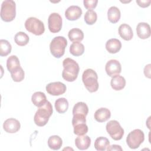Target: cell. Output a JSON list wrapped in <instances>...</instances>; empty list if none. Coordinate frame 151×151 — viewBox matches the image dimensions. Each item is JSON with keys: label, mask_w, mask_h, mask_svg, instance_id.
I'll use <instances>...</instances> for the list:
<instances>
[{"label": "cell", "mask_w": 151, "mask_h": 151, "mask_svg": "<svg viewBox=\"0 0 151 151\" xmlns=\"http://www.w3.org/2000/svg\"><path fill=\"white\" fill-rule=\"evenodd\" d=\"M1 18L5 22L13 21L16 16V4L12 0L4 1L1 8Z\"/></svg>", "instance_id": "cell-5"}, {"label": "cell", "mask_w": 151, "mask_h": 151, "mask_svg": "<svg viewBox=\"0 0 151 151\" xmlns=\"http://www.w3.org/2000/svg\"><path fill=\"white\" fill-rule=\"evenodd\" d=\"M109 146H110V142L105 137H99L94 142V147L98 151L106 150Z\"/></svg>", "instance_id": "cell-28"}, {"label": "cell", "mask_w": 151, "mask_h": 151, "mask_svg": "<svg viewBox=\"0 0 151 151\" xmlns=\"http://www.w3.org/2000/svg\"><path fill=\"white\" fill-rule=\"evenodd\" d=\"M24 25L26 29L28 32L35 35H41L45 31L44 23L35 17L27 18Z\"/></svg>", "instance_id": "cell-6"}, {"label": "cell", "mask_w": 151, "mask_h": 151, "mask_svg": "<svg viewBox=\"0 0 151 151\" xmlns=\"http://www.w3.org/2000/svg\"><path fill=\"white\" fill-rule=\"evenodd\" d=\"M54 106L56 111L58 113L63 114L67 111L68 109V102L64 97L58 98L55 100Z\"/></svg>", "instance_id": "cell-25"}, {"label": "cell", "mask_w": 151, "mask_h": 151, "mask_svg": "<svg viewBox=\"0 0 151 151\" xmlns=\"http://www.w3.org/2000/svg\"><path fill=\"white\" fill-rule=\"evenodd\" d=\"M110 85L112 88L116 91H119L124 88L126 86V80L119 74L112 77L110 81Z\"/></svg>", "instance_id": "cell-20"}, {"label": "cell", "mask_w": 151, "mask_h": 151, "mask_svg": "<svg viewBox=\"0 0 151 151\" xmlns=\"http://www.w3.org/2000/svg\"><path fill=\"white\" fill-rule=\"evenodd\" d=\"M106 129L108 134L114 140H121L124 135V129L117 120L109 121L106 124Z\"/></svg>", "instance_id": "cell-9"}, {"label": "cell", "mask_w": 151, "mask_h": 151, "mask_svg": "<svg viewBox=\"0 0 151 151\" xmlns=\"http://www.w3.org/2000/svg\"><path fill=\"white\" fill-rule=\"evenodd\" d=\"M111 116L110 111L105 107H101L97 109L94 114V119L100 123L104 122L108 120Z\"/></svg>", "instance_id": "cell-17"}, {"label": "cell", "mask_w": 151, "mask_h": 151, "mask_svg": "<svg viewBox=\"0 0 151 151\" xmlns=\"http://www.w3.org/2000/svg\"><path fill=\"white\" fill-rule=\"evenodd\" d=\"M136 3L138 4V5L142 8H146L148 7L150 3H151V1L150 0H145V1H139V0H136Z\"/></svg>", "instance_id": "cell-35"}, {"label": "cell", "mask_w": 151, "mask_h": 151, "mask_svg": "<svg viewBox=\"0 0 151 151\" xmlns=\"http://www.w3.org/2000/svg\"><path fill=\"white\" fill-rule=\"evenodd\" d=\"M84 21L88 25H93L97 21V13L93 10H88L84 14Z\"/></svg>", "instance_id": "cell-32"}, {"label": "cell", "mask_w": 151, "mask_h": 151, "mask_svg": "<svg viewBox=\"0 0 151 151\" xmlns=\"http://www.w3.org/2000/svg\"><path fill=\"white\" fill-rule=\"evenodd\" d=\"M63 145V140L61 138L57 135H53L50 136L48 139V146L52 150H59Z\"/></svg>", "instance_id": "cell-26"}, {"label": "cell", "mask_w": 151, "mask_h": 151, "mask_svg": "<svg viewBox=\"0 0 151 151\" xmlns=\"http://www.w3.org/2000/svg\"><path fill=\"white\" fill-rule=\"evenodd\" d=\"M31 101L35 106L40 107L42 106L48 100L44 93L41 91H37L32 95Z\"/></svg>", "instance_id": "cell-22"}, {"label": "cell", "mask_w": 151, "mask_h": 151, "mask_svg": "<svg viewBox=\"0 0 151 151\" xmlns=\"http://www.w3.org/2000/svg\"><path fill=\"white\" fill-rule=\"evenodd\" d=\"M11 76L15 82H21L25 77L24 71L21 67L18 70L11 73Z\"/></svg>", "instance_id": "cell-33"}, {"label": "cell", "mask_w": 151, "mask_h": 151, "mask_svg": "<svg viewBox=\"0 0 151 151\" xmlns=\"http://www.w3.org/2000/svg\"><path fill=\"white\" fill-rule=\"evenodd\" d=\"M88 113V107L84 102H78L73 107V114H80L86 116Z\"/></svg>", "instance_id": "cell-27"}, {"label": "cell", "mask_w": 151, "mask_h": 151, "mask_svg": "<svg viewBox=\"0 0 151 151\" xmlns=\"http://www.w3.org/2000/svg\"><path fill=\"white\" fill-rule=\"evenodd\" d=\"M29 40L28 35L22 31L17 32L14 37L15 42L19 46H25L26 45Z\"/></svg>", "instance_id": "cell-30"}, {"label": "cell", "mask_w": 151, "mask_h": 151, "mask_svg": "<svg viewBox=\"0 0 151 151\" xmlns=\"http://www.w3.org/2000/svg\"><path fill=\"white\" fill-rule=\"evenodd\" d=\"M12 46L9 42L6 40L1 39L0 40V55L5 57L11 53Z\"/></svg>", "instance_id": "cell-31"}, {"label": "cell", "mask_w": 151, "mask_h": 151, "mask_svg": "<svg viewBox=\"0 0 151 151\" xmlns=\"http://www.w3.org/2000/svg\"><path fill=\"white\" fill-rule=\"evenodd\" d=\"M53 112L51 103L47 101L42 106L38 107L34 117V121L35 124L40 127L45 126L49 120Z\"/></svg>", "instance_id": "cell-2"}, {"label": "cell", "mask_w": 151, "mask_h": 151, "mask_svg": "<svg viewBox=\"0 0 151 151\" xmlns=\"http://www.w3.org/2000/svg\"><path fill=\"white\" fill-rule=\"evenodd\" d=\"M45 88L48 94L56 96L64 94L66 91L67 87L64 83L60 81H57L48 83L46 86Z\"/></svg>", "instance_id": "cell-11"}, {"label": "cell", "mask_w": 151, "mask_h": 151, "mask_svg": "<svg viewBox=\"0 0 151 151\" xmlns=\"http://www.w3.org/2000/svg\"><path fill=\"white\" fill-rule=\"evenodd\" d=\"M85 116L76 114L73 115L72 125L74 127V133L77 136L85 135L88 132V126L86 124Z\"/></svg>", "instance_id": "cell-8"}, {"label": "cell", "mask_w": 151, "mask_h": 151, "mask_svg": "<svg viewBox=\"0 0 151 151\" xmlns=\"http://www.w3.org/2000/svg\"><path fill=\"white\" fill-rule=\"evenodd\" d=\"M97 0H84L83 4L84 7L88 10H93L97 5Z\"/></svg>", "instance_id": "cell-34"}, {"label": "cell", "mask_w": 151, "mask_h": 151, "mask_svg": "<svg viewBox=\"0 0 151 151\" xmlns=\"http://www.w3.org/2000/svg\"><path fill=\"white\" fill-rule=\"evenodd\" d=\"M70 40L72 42H80L84 38V33L79 28H74L70 29L68 34Z\"/></svg>", "instance_id": "cell-23"}, {"label": "cell", "mask_w": 151, "mask_h": 151, "mask_svg": "<svg viewBox=\"0 0 151 151\" xmlns=\"http://www.w3.org/2000/svg\"><path fill=\"white\" fill-rule=\"evenodd\" d=\"M108 151H110V150H123L122 148L121 147V146L120 145H113L111 146H109L106 149Z\"/></svg>", "instance_id": "cell-36"}, {"label": "cell", "mask_w": 151, "mask_h": 151, "mask_svg": "<svg viewBox=\"0 0 151 151\" xmlns=\"http://www.w3.org/2000/svg\"><path fill=\"white\" fill-rule=\"evenodd\" d=\"M67 45V41L65 37L63 36L55 37L50 42V52L55 58H59L64 54Z\"/></svg>", "instance_id": "cell-4"}, {"label": "cell", "mask_w": 151, "mask_h": 151, "mask_svg": "<svg viewBox=\"0 0 151 151\" xmlns=\"http://www.w3.org/2000/svg\"><path fill=\"white\" fill-rule=\"evenodd\" d=\"M84 52V46L79 42H73L70 47V52L74 56H80Z\"/></svg>", "instance_id": "cell-29"}, {"label": "cell", "mask_w": 151, "mask_h": 151, "mask_svg": "<svg viewBox=\"0 0 151 151\" xmlns=\"http://www.w3.org/2000/svg\"><path fill=\"white\" fill-rule=\"evenodd\" d=\"M98 76L96 72L91 68L86 69L82 75V81L85 87L90 93L97 91L99 88Z\"/></svg>", "instance_id": "cell-3"}, {"label": "cell", "mask_w": 151, "mask_h": 151, "mask_svg": "<svg viewBox=\"0 0 151 151\" xmlns=\"http://www.w3.org/2000/svg\"><path fill=\"white\" fill-rule=\"evenodd\" d=\"M136 32L137 36L141 39H147L151 34L150 27L146 22H140L136 27Z\"/></svg>", "instance_id": "cell-15"}, {"label": "cell", "mask_w": 151, "mask_h": 151, "mask_svg": "<svg viewBox=\"0 0 151 151\" xmlns=\"http://www.w3.org/2000/svg\"><path fill=\"white\" fill-rule=\"evenodd\" d=\"M119 34L125 41H130L133 37V32L130 26L127 24H122L119 27Z\"/></svg>", "instance_id": "cell-16"}, {"label": "cell", "mask_w": 151, "mask_h": 151, "mask_svg": "<svg viewBox=\"0 0 151 151\" xmlns=\"http://www.w3.org/2000/svg\"><path fill=\"white\" fill-rule=\"evenodd\" d=\"M20 127L19 122L14 118L8 119L3 123L4 130L8 133H15L20 129Z\"/></svg>", "instance_id": "cell-13"}, {"label": "cell", "mask_w": 151, "mask_h": 151, "mask_svg": "<svg viewBox=\"0 0 151 151\" xmlns=\"http://www.w3.org/2000/svg\"><path fill=\"white\" fill-rule=\"evenodd\" d=\"M105 70L107 74L112 77L121 73L122 66L118 60L112 59L107 62L105 66Z\"/></svg>", "instance_id": "cell-12"}, {"label": "cell", "mask_w": 151, "mask_h": 151, "mask_svg": "<svg viewBox=\"0 0 151 151\" xmlns=\"http://www.w3.org/2000/svg\"><path fill=\"white\" fill-rule=\"evenodd\" d=\"M145 140V134L140 129H134L130 132L126 137L127 146L132 149L138 148Z\"/></svg>", "instance_id": "cell-7"}, {"label": "cell", "mask_w": 151, "mask_h": 151, "mask_svg": "<svg viewBox=\"0 0 151 151\" xmlns=\"http://www.w3.org/2000/svg\"><path fill=\"white\" fill-rule=\"evenodd\" d=\"M63 66L64 67L62 72L63 78L68 82L75 81L80 71L78 64L72 58H66L63 61Z\"/></svg>", "instance_id": "cell-1"}, {"label": "cell", "mask_w": 151, "mask_h": 151, "mask_svg": "<svg viewBox=\"0 0 151 151\" xmlns=\"http://www.w3.org/2000/svg\"><path fill=\"white\" fill-rule=\"evenodd\" d=\"M120 17V11L117 7L113 6L109 8L107 11V18L110 22L113 24L117 23L119 21Z\"/></svg>", "instance_id": "cell-21"}, {"label": "cell", "mask_w": 151, "mask_h": 151, "mask_svg": "<svg viewBox=\"0 0 151 151\" xmlns=\"http://www.w3.org/2000/svg\"><path fill=\"white\" fill-rule=\"evenodd\" d=\"M75 145L79 150H86L91 145V139L87 135L78 136L75 139Z\"/></svg>", "instance_id": "cell-19"}, {"label": "cell", "mask_w": 151, "mask_h": 151, "mask_svg": "<svg viewBox=\"0 0 151 151\" xmlns=\"http://www.w3.org/2000/svg\"><path fill=\"white\" fill-rule=\"evenodd\" d=\"M122 48L120 41L116 38H111L107 41L106 43V49L110 54L118 52Z\"/></svg>", "instance_id": "cell-18"}, {"label": "cell", "mask_w": 151, "mask_h": 151, "mask_svg": "<svg viewBox=\"0 0 151 151\" xmlns=\"http://www.w3.org/2000/svg\"><path fill=\"white\" fill-rule=\"evenodd\" d=\"M62 18L56 12L51 13L48 19V26L50 31L52 33H57L61 31L62 28Z\"/></svg>", "instance_id": "cell-10"}, {"label": "cell", "mask_w": 151, "mask_h": 151, "mask_svg": "<svg viewBox=\"0 0 151 151\" xmlns=\"http://www.w3.org/2000/svg\"><path fill=\"white\" fill-rule=\"evenodd\" d=\"M82 14L81 8L77 5L69 6L65 11V17L69 21H76L78 19Z\"/></svg>", "instance_id": "cell-14"}, {"label": "cell", "mask_w": 151, "mask_h": 151, "mask_svg": "<svg viewBox=\"0 0 151 151\" xmlns=\"http://www.w3.org/2000/svg\"><path fill=\"white\" fill-rule=\"evenodd\" d=\"M6 67L10 73L18 70L21 67L18 58L14 55L9 57L6 61Z\"/></svg>", "instance_id": "cell-24"}, {"label": "cell", "mask_w": 151, "mask_h": 151, "mask_svg": "<svg viewBox=\"0 0 151 151\" xmlns=\"http://www.w3.org/2000/svg\"><path fill=\"white\" fill-rule=\"evenodd\" d=\"M150 64H149L147 65H146L145 68H144V74L145 76L150 78Z\"/></svg>", "instance_id": "cell-37"}]
</instances>
